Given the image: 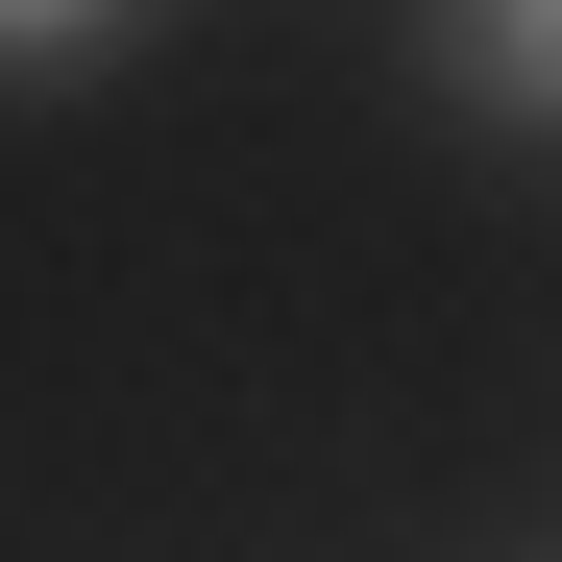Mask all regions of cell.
<instances>
[{
    "instance_id": "1",
    "label": "cell",
    "mask_w": 562,
    "mask_h": 562,
    "mask_svg": "<svg viewBox=\"0 0 562 562\" xmlns=\"http://www.w3.org/2000/svg\"><path fill=\"white\" fill-rule=\"evenodd\" d=\"M464 74H490V99H538V123H562V0H464Z\"/></svg>"
},
{
    "instance_id": "2",
    "label": "cell",
    "mask_w": 562,
    "mask_h": 562,
    "mask_svg": "<svg viewBox=\"0 0 562 562\" xmlns=\"http://www.w3.org/2000/svg\"><path fill=\"white\" fill-rule=\"evenodd\" d=\"M74 25H99V0H0V49H74Z\"/></svg>"
}]
</instances>
